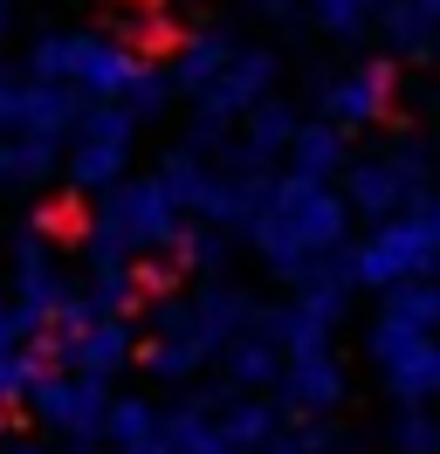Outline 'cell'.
<instances>
[{
    "label": "cell",
    "mask_w": 440,
    "mask_h": 454,
    "mask_svg": "<svg viewBox=\"0 0 440 454\" xmlns=\"http://www.w3.org/2000/svg\"><path fill=\"white\" fill-rule=\"evenodd\" d=\"M248 234H255V255H262L269 276L310 283V276L344 248V234H351V200L337 193L330 179H296V172H282Z\"/></svg>",
    "instance_id": "6da1fadb"
},
{
    "label": "cell",
    "mask_w": 440,
    "mask_h": 454,
    "mask_svg": "<svg viewBox=\"0 0 440 454\" xmlns=\"http://www.w3.org/2000/svg\"><path fill=\"white\" fill-rule=\"evenodd\" d=\"M28 69L49 76V83H76L82 97H97V104H124L131 83L152 62L138 56L124 35H42L35 56H28Z\"/></svg>",
    "instance_id": "7a4b0ae2"
},
{
    "label": "cell",
    "mask_w": 440,
    "mask_h": 454,
    "mask_svg": "<svg viewBox=\"0 0 440 454\" xmlns=\"http://www.w3.org/2000/svg\"><path fill=\"white\" fill-rule=\"evenodd\" d=\"M179 193L165 186L159 172L152 179H117L97 207V227H90V248H117V255H152V248H179L186 227H179Z\"/></svg>",
    "instance_id": "3957f363"
},
{
    "label": "cell",
    "mask_w": 440,
    "mask_h": 454,
    "mask_svg": "<svg viewBox=\"0 0 440 454\" xmlns=\"http://www.w3.org/2000/svg\"><path fill=\"white\" fill-rule=\"evenodd\" d=\"M440 262V234L434 221L420 214V207H406V214H392V221H379L365 241L351 248V283L358 289H392V283H406V276H427Z\"/></svg>",
    "instance_id": "277c9868"
},
{
    "label": "cell",
    "mask_w": 440,
    "mask_h": 454,
    "mask_svg": "<svg viewBox=\"0 0 440 454\" xmlns=\"http://www.w3.org/2000/svg\"><path fill=\"white\" fill-rule=\"evenodd\" d=\"M152 331L214 358V351H227L241 331H255V303H248L234 283H207V289H192V296H165L159 310H152Z\"/></svg>",
    "instance_id": "5b68a950"
},
{
    "label": "cell",
    "mask_w": 440,
    "mask_h": 454,
    "mask_svg": "<svg viewBox=\"0 0 440 454\" xmlns=\"http://www.w3.org/2000/svg\"><path fill=\"white\" fill-rule=\"evenodd\" d=\"M131 138H138V111L131 104H97L82 111L76 145H69V186L76 193H110L124 166H131Z\"/></svg>",
    "instance_id": "8992f818"
},
{
    "label": "cell",
    "mask_w": 440,
    "mask_h": 454,
    "mask_svg": "<svg viewBox=\"0 0 440 454\" xmlns=\"http://www.w3.org/2000/svg\"><path fill=\"white\" fill-rule=\"evenodd\" d=\"M76 289H69V276L55 269V248H49V227L35 221L14 241V317H21V331L35 338V331H49L55 310L69 303Z\"/></svg>",
    "instance_id": "52a82bcc"
},
{
    "label": "cell",
    "mask_w": 440,
    "mask_h": 454,
    "mask_svg": "<svg viewBox=\"0 0 440 454\" xmlns=\"http://www.w3.org/2000/svg\"><path fill=\"white\" fill-rule=\"evenodd\" d=\"M35 413H42V427L49 434H62V441H97L110 420V393H104V379L97 372H62V379H35Z\"/></svg>",
    "instance_id": "ba28073f"
},
{
    "label": "cell",
    "mask_w": 440,
    "mask_h": 454,
    "mask_svg": "<svg viewBox=\"0 0 440 454\" xmlns=\"http://www.w3.org/2000/svg\"><path fill=\"white\" fill-rule=\"evenodd\" d=\"M351 393V372L337 358V344H317V351H289L282 358V379H275V406L282 413H337Z\"/></svg>",
    "instance_id": "9c48e42d"
},
{
    "label": "cell",
    "mask_w": 440,
    "mask_h": 454,
    "mask_svg": "<svg viewBox=\"0 0 440 454\" xmlns=\"http://www.w3.org/2000/svg\"><path fill=\"white\" fill-rule=\"evenodd\" d=\"M269 90H275V56H269V49H255V42H241V49L227 56V69H220L192 104H200L207 124H234V117H248Z\"/></svg>",
    "instance_id": "30bf717a"
},
{
    "label": "cell",
    "mask_w": 440,
    "mask_h": 454,
    "mask_svg": "<svg viewBox=\"0 0 440 454\" xmlns=\"http://www.w3.org/2000/svg\"><path fill=\"white\" fill-rule=\"evenodd\" d=\"M392 62H358V69H337V76H324V90H317V104H324L330 124H344V131H372L385 111H392Z\"/></svg>",
    "instance_id": "8fae6325"
},
{
    "label": "cell",
    "mask_w": 440,
    "mask_h": 454,
    "mask_svg": "<svg viewBox=\"0 0 440 454\" xmlns=\"http://www.w3.org/2000/svg\"><path fill=\"white\" fill-rule=\"evenodd\" d=\"M344 200H351V214H365V221H392V214L420 207L427 193L399 172L392 152H372V159H351V166H344Z\"/></svg>",
    "instance_id": "7c38bea8"
},
{
    "label": "cell",
    "mask_w": 440,
    "mask_h": 454,
    "mask_svg": "<svg viewBox=\"0 0 440 454\" xmlns=\"http://www.w3.org/2000/svg\"><path fill=\"white\" fill-rule=\"evenodd\" d=\"M55 351H62L76 372L117 379V372L138 358V331L124 324V310H110V317H97V324H82V331H62V338H55Z\"/></svg>",
    "instance_id": "4fadbf2b"
},
{
    "label": "cell",
    "mask_w": 440,
    "mask_h": 454,
    "mask_svg": "<svg viewBox=\"0 0 440 454\" xmlns=\"http://www.w3.org/2000/svg\"><path fill=\"white\" fill-rule=\"evenodd\" d=\"M296 131H302V117L289 111L282 97H262V104L248 111V131H241V145H234V166H255V172H269L275 159H289Z\"/></svg>",
    "instance_id": "5bb4252c"
},
{
    "label": "cell",
    "mask_w": 440,
    "mask_h": 454,
    "mask_svg": "<svg viewBox=\"0 0 440 454\" xmlns=\"http://www.w3.org/2000/svg\"><path fill=\"white\" fill-rule=\"evenodd\" d=\"M379 28H385V49L399 62H427L440 49V7L434 0H385Z\"/></svg>",
    "instance_id": "9a60e30c"
},
{
    "label": "cell",
    "mask_w": 440,
    "mask_h": 454,
    "mask_svg": "<svg viewBox=\"0 0 440 454\" xmlns=\"http://www.w3.org/2000/svg\"><path fill=\"white\" fill-rule=\"evenodd\" d=\"M220 358H227L220 372H227V386H234V393H269L275 379H282V358H289V351H282V344L255 324V331H241V338L227 344Z\"/></svg>",
    "instance_id": "2e32d148"
},
{
    "label": "cell",
    "mask_w": 440,
    "mask_h": 454,
    "mask_svg": "<svg viewBox=\"0 0 440 454\" xmlns=\"http://www.w3.org/2000/svg\"><path fill=\"white\" fill-rule=\"evenodd\" d=\"M351 131L344 124H330V117H317V124H302L296 145H289V172L296 179H344V166H351Z\"/></svg>",
    "instance_id": "e0dca14e"
},
{
    "label": "cell",
    "mask_w": 440,
    "mask_h": 454,
    "mask_svg": "<svg viewBox=\"0 0 440 454\" xmlns=\"http://www.w3.org/2000/svg\"><path fill=\"white\" fill-rule=\"evenodd\" d=\"M241 42H234V28H200L179 49V62H172V83H179V97H200V90L214 83L220 69H227V56H234Z\"/></svg>",
    "instance_id": "ac0fdd59"
},
{
    "label": "cell",
    "mask_w": 440,
    "mask_h": 454,
    "mask_svg": "<svg viewBox=\"0 0 440 454\" xmlns=\"http://www.w3.org/2000/svg\"><path fill=\"white\" fill-rule=\"evenodd\" d=\"M220 427H227V441H241L248 454H262L275 434H282V413H275L269 399H255V393H234L227 413H220Z\"/></svg>",
    "instance_id": "d6986e66"
},
{
    "label": "cell",
    "mask_w": 440,
    "mask_h": 454,
    "mask_svg": "<svg viewBox=\"0 0 440 454\" xmlns=\"http://www.w3.org/2000/svg\"><path fill=\"white\" fill-rule=\"evenodd\" d=\"M49 166H55V138H35V131H0V186L49 179Z\"/></svg>",
    "instance_id": "ffe728a7"
},
{
    "label": "cell",
    "mask_w": 440,
    "mask_h": 454,
    "mask_svg": "<svg viewBox=\"0 0 440 454\" xmlns=\"http://www.w3.org/2000/svg\"><path fill=\"white\" fill-rule=\"evenodd\" d=\"M302 14H310L330 42H358L365 28H379L385 0H302Z\"/></svg>",
    "instance_id": "44dd1931"
},
{
    "label": "cell",
    "mask_w": 440,
    "mask_h": 454,
    "mask_svg": "<svg viewBox=\"0 0 440 454\" xmlns=\"http://www.w3.org/2000/svg\"><path fill=\"white\" fill-rule=\"evenodd\" d=\"M385 441L399 454H440V420L427 413V399H399V413L385 420Z\"/></svg>",
    "instance_id": "7402d4cb"
},
{
    "label": "cell",
    "mask_w": 440,
    "mask_h": 454,
    "mask_svg": "<svg viewBox=\"0 0 440 454\" xmlns=\"http://www.w3.org/2000/svg\"><path fill=\"white\" fill-rule=\"evenodd\" d=\"M159 406L152 399H110V420H104V434L117 441V448H138V441H152L159 434Z\"/></svg>",
    "instance_id": "603a6c76"
},
{
    "label": "cell",
    "mask_w": 440,
    "mask_h": 454,
    "mask_svg": "<svg viewBox=\"0 0 440 454\" xmlns=\"http://www.w3.org/2000/svg\"><path fill=\"white\" fill-rule=\"evenodd\" d=\"M200 365H207V351H192V344H179V338H159V331H152V344H145V372H152V379L179 386V379H192Z\"/></svg>",
    "instance_id": "cb8c5ba5"
},
{
    "label": "cell",
    "mask_w": 440,
    "mask_h": 454,
    "mask_svg": "<svg viewBox=\"0 0 440 454\" xmlns=\"http://www.w3.org/2000/svg\"><path fill=\"white\" fill-rule=\"evenodd\" d=\"M35 379H42V358H35V351H21V344H14V351H0V413H7L14 399L35 393Z\"/></svg>",
    "instance_id": "d4e9b609"
},
{
    "label": "cell",
    "mask_w": 440,
    "mask_h": 454,
    "mask_svg": "<svg viewBox=\"0 0 440 454\" xmlns=\"http://www.w3.org/2000/svg\"><path fill=\"white\" fill-rule=\"evenodd\" d=\"M385 152L399 159V172H406L420 193H434V152H427V138H420V131H399V138L385 145Z\"/></svg>",
    "instance_id": "484cf974"
},
{
    "label": "cell",
    "mask_w": 440,
    "mask_h": 454,
    "mask_svg": "<svg viewBox=\"0 0 440 454\" xmlns=\"http://www.w3.org/2000/svg\"><path fill=\"white\" fill-rule=\"evenodd\" d=\"M179 262H186V269H207V276H220V269H227V227L186 234V241H179Z\"/></svg>",
    "instance_id": "4316f807"
},
{
    "label": "cell",
    "mask_w": 440,
    "mask_h": 454,
    "mask_svg": "<svg viewBox=\"0 0 440 454\" xmlns=\"http://www.w3.org/2000/svg\"><path fill=\"white\" fill-rule=\"evenodd\" d=\"M262 454H330V427L324 420H310V427H282Z\"/></svg>",
    "instance_id": "83f0119b"
},
{
    "label": "cell",
    "mask_w": 440,
    "mask_h": 454,
    "mask_svg": "<svg viewBox=\"0 0 440 454\" xmlns=\"http://www.w3.org/2000/svg\"><path fill=\"white\" fill-rule=\"evenodd\" d=\"M21 104H28V76H14V69L0 62V131L21 124Z\"/></svg>",
    "instance_id": "f1b7e54d"
},
{
    "label": "cell",
    "mask_w": 440,
    "mask_h": 454,
    "mask_svg": "<svg viewBox=\"0 0 440 454\" xmlns=\"http://www.w3.org/2000/svg\"><path fill=\"white\" fill-rule=\"evenodd\" d=\"M248 7H255L262 21H296L302 14V0H248Z\"/></svg>",
    "instance_id": "f546056e"
},
{
    "label": "cell",
    "mask_w": 440,
    "mask_h": 454,
    "mask_svg": "<svg viewBox=\"0 0 440 454\" xmlns=\"http://www.w3.org/2000/svg\"><path fill=\"white\" fill-rule=\"evenodd\" d=\"M21 338H28V331H21V317H14V303L0 296V351H14Z\"/></svg>",
    "instance_id": "4dcf8cb0"
},
{
    "label": "cell",
    "mask_w": 440,
    "mask_h": 454,
    "mask_svg": "<svg viewBox=\"0 0 440 454\" xmlns=\"http://www.w3.org/2000/svg\"><path fill=\"white\" fill-rule=\"evenodd\" d=\"M7 21H14V0H0V35H7Z\"/></svg>",
    "instance_id": "1f68e13d"
},
{
    "label": "cell",
    "mask_w": 440,
    "mask_h": 454,
    "mask_svg": "<svg viewBox=\"0 0 440 454\" xmlns=\"http://www.w3.org/2000/svg\"><path fill=\"white\" fill-rule=\"evenodd\" d=\"M76 454H90V441H76Z\"/></svg>",
    "instance_id": "d6a6232c"
},
{
    "label": "cell",
    "mask_w": 440,
    "mask_h": 454,
    "mask_svg": "<svg viewBox=\"0 0 440 454\" xmlns=\"http://www.w3.org/2000/svg\"><path fill=\"white\" fill-rule=\"evenodd\" d=\"M0 454H7V448H0Z\"/></svg>",
    "instance_id": "836d02e7"
},
{
    "label": "cell",
    "mask_w": 440,
    "mask_h": 454,
    "mask_svg": "<svg viewBox=\"0 0 440 454\" xmlns=\"http://www.w3.org/2000/svg\"><path fill=\"white\" fill-rule=\"evenodd\" d=\"M392 454H399V448H392Z\"/></svg>",
    "instance_id": "e575fe53"
}]
</instances>
